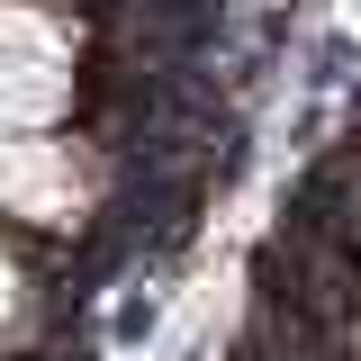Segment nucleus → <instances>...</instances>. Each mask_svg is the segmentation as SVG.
Segmentation results:
<instances>
[{"label": "nucleus", "instance_id": "nucleus-1", "mask_svg": "<svg viewBox=\"0 0 361 361\" xmlns=\"http://www.w3.org/2000/svg\"><path fill=\"white\" fill-rule=\"evenodd\" d=\"M118 208V154L99 135H0V226L18 244H73Z\"/></svg>", "mask_w": 361, "mask_h": 361}, {"label": "nucleus", "instance_id": "nucleus-2", "mask_svg": "<svg viewBox=\"0 0 361 361\" xmlns=\"http://www.w3.org/2000/svg\"><path fill=\"white\" fill-rule=\"evenodd\" d=\"M54 325V289L37 280V244H18L0 226V361H27Z\"/></svg>", "mask_w": 361, "mask_h": 361}]
</instances>
